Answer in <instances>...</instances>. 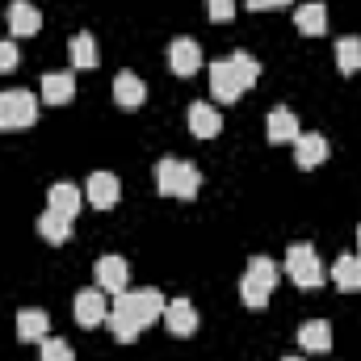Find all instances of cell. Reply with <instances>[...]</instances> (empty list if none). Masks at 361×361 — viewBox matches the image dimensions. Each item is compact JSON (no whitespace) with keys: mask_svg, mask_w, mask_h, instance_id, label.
<instances>
[{"mask_svg":"<svg viewBox=\"0 0 361 361\" xmlns=\"http://www.w3.org/2000/svg\"><path fill=\"white\" fill-rule=\"evenodd\" d=\"M156 189L164 193V197H197V189H202V173H197V164H189V160H160L156 164Z\"/></svg>","mask_w":361,"mask_h":361,"instance_id":"6da1fadb","label":"cell"},{"mask_svg":"<svg viewBox=\"0 0 361 361\" xmlns=\"http://www.w3.org/2000/svg\"><path fill=\"white\" fill-rule=\"evenodd\" d=\"M273 286H277V265H273L269 257H252L248 269H244V277H240V298H244L252 311H261V307H269Z\"/></svg>","mask_w":361,"mask_h":361,"instance_id":"7a4b0ae2","label":"cell"},{"mask_svg":"<svg viewBox=\"0 0 361 361\" xmlns=\"http://www.w3.org/2000/svg\"><path fill=\"white\" fill-rule=\"evenodd\" d=\"M286 273L302 290H319L324 286V265H319V252L311 244H290L286 248Z\"/></svg>","mask_w":361,"mask_h":361,"instance_id":"3957f363","label":"cell"},{"mask_svg":"<svg viewBox=\"0 0 361 361\" xmlns=\"http://www.w3.org/2000/svg\"><path fill=\"white\" fill-rule=\"evenodd\" d=\"M34 122H38V97L34 92H0V130H25Z\"/></svg>","mask_w":361,"mask_h":361,"instance_id":"277c9868","label":"cell"},{"mask_svg":"<svg viewBox=\"0 0 361 361\" xmlns=\"http://www.w3.org/2000/svg\"><path fill=\"white\" fill-rule=\"evenodd\" d=\"M114 302H122V307L139 319V328L164 319V307H169V298H164L160 290H122V294H114Z\"/></svg>","mask_w":361,"mask_h":361,"instance_id":"5b68a950","label":"cell"},{"mask_svg":"<svg viewBox=\"0 0 361 361\" xmlns=\"http://www.w3.org/2000/svg\"><path fill=\"white\" fill-rule=\"evenodd\" d=\"M72 311H76V324H80V328H97V324H105V315H109L105 290H101V286L80 290V294H76V302H72Z\"/></svg>","mask_w":361,"mask_h":361,"instance_id":"8992f818","label":"cell"},{"mask_svg":"<svg viewBox=\"0 0 361 361\" xmlns=\"http://www.w3.org/2000/svg\"><path fill=\"white\" fill-rule=\"evenodd\" d=\"M118 197H122V180L114 177V173H92L89 185H85V202L97 206V210H114Z\"/></svg>","mask_w":361,"mask_h":361,"instance_id":"52a82bcc","label":"cell"},{"mask_svg":"<svg viewBox=\"0 0 361 361\" xmlns=\"http://www.w3.org/2000/svg\"><path fill=\"white\" fill-rule=\"evenodd\" d=\"M210 92H214L219 105H231V101L244 97V85H240V76L231 72L227 59H214V63H210Z\"/></svg>","mask_w":361,"mask_h":361,"instance_id":"ba28073f","label":"cell"},{"mask_svg":"<svg viewBox=\"0 0 361 361\" xmlns=\"http://www.w3.org/2000/svg\"><path fill=\"white\" fill-rule=\"evenodd\" d=\"M92 277H97V286H101L105 294H122L126 281H130V265H126L122 257H101L97 269H92Z\"/></svg>","mask_w":361,"mask_h":361,"instance_id":"9c48e42d","label":"cell"},{"mask_svg":"<svg viewBox=\"0 0 361 361\" xmlns=\"http://www.w3.org/2000/svg\"><path fill=\"white\" fill-rule=\"evenodd\" d=\"M4 17H8V30H13V38H30V34H38V30H42V13H38L30 0H13Z\"/></svg>","mask_w":361,"mask_h":361,"instance_id":"30bf717a","label":"cell"},{"mask_svg":"<svg viewBox=\"0 0 361 361\" xmlns=\"http://www.w3.org/2000/svg\"><path fill=\"white\" fill-rule=\"evenodd\" d=\"M265 135H269V143H294V139L302 135V130H298V114L286 109V105H273L269 122H265Z\"/></svg>","mask_w":361,"mask_h":361,"instance_id":"8fae6325","label":"cell"},{"mask_svg":"<svg viewBox=\"0 0 361 361\" xmlns=\"http://www.w3.org/2000/svg\"><path fill=\"white\" fill-rule=\"evenodd\" d=\"M169 68H173L177 76H193V72L202 68V47H197L193 38H173V47H169Z\"/></svg>","mask_w":361,"mask_h":361,"instance_id":"7c38bea8","label":"cell"},{"mask_svg":"<svg viewBox=\"0 0 361 361\" xmlns=\"http://www.w3.org/2000/svg\"><path fill=\"white\" fill-rule=\"evenodd\" d=\"M164 324H169L173 336H193V332H197V307H193L189 298H173V302L164 307Z\"/></svg>","mask_w":361,"mask_h":361,"instance_id":"4fadbf2b","label":"cell"},{"mask_svg":"<svg viewBox=\"0 0 361 361\" xmlns=\"http://www.w3.org/2000/svg\"><path fill=\"white\" fill-rule=\"evenodd\" d=\"M189 130H193L197 139H214V135L223 130V114H219L210 101H193V105H189Z\"/></svg>","mask_w":361,"mask_h":361,"instance_id":"5bb4252c","label":"cell"},{"mask_svg":"<svg viewBox=\"0 0 361 361\" xmlns=\"http://www.w3.org/2000/svg\"><path fill=\"white\" fill-rule=\"evenodd\" d=\"M114 101H118L122 109H139V105L147 101V85H143L135 72H118V76H114Z\"/></svg>","mask_w":361,"mask_h":361,"instance_id":"9a60e30c","label":"cell"},{"mask_svg":"<svg viewBox=\"0 0 361 361\" xmlns=\"http://www.w3.org/2000/svg\"><path fill=\"white\" fill-rule=\"evenodd\" d=\"M72 97H76V80H72V72H51V76H42L38 101H47V105H68Z\"/></svg>","mask_w":361,"mask_h":361,"instance_id":"2e32d148","label":"cell"},{"mask_svg":"<svg viewBox=\"0 0 361 361\" xmlns=\"http://www.w3.org/2000/svg\"><path fill=\"white\" fill-rule=\"evenodd\" d=\"M328 160V139L324 135H298L294 139V164L298 169H315Z\"/></svg>","mask_w":361,"mask_h":361,"instance_id":"e0dca14e","label":"cell"},{"mask_svg":"<svg viewBox=\"0 0 361 361\" xmlns=\"http://www.w3.org/2000/svg\"><path fill=\"white\" fill-rule=\"evenodd\" d=\"M298 345L307 353H332V324L328 319H311L298 328Z\"/></svg>","mask_w":361,"mask_h":361,"instance_id":"ac0fdd59","label":"cell"},{"mask_svg":"<svg viewBox=\"0 0 361 361\" xmlns=\"http://www.w3.org/2000/svg\"><path fill=\"white\" fill-rule=\"evenodd\" d=\"M294 25H298V34H307V38H319L324 30H328V4H298V13H294Z\"/></svg>","mask_w":361,"mask_h":361,"instance_id":"d6986e66","label":"cell"},{"mask_svg":"<svg viewBox=\"0 0 361 361\" xmlns=\"http://www.w3.org/2000/svg\"><path fill=\"white\" fill-rule=\"evenodd\" d=\"M47 206H51L55 214H63V219H76V214H80V206H85V197H80V189H76V185H68V180H59V185L51 189V197H47Z\"/></svg>","mask_w":361,"mask_h":361,"instance_id":"ffe728a7","label":"cell"},{"mask_svg":"<svg viewBox=\"0 0 361 361\" xmlns=\"http://www.w3.org/2000/svg\"><path fill=\"white\" fill-rule=\"evenodd\" d=\"M47 332H51V315H47V311L25 307V311L17 315V336H21V341H47Z\"/></svg>","mask_w":361,"mask_h":361,"instance_id":"44dd1931","label":"cell"},{"mask_svg":"<svg viewBox=\"0 0 361 361\" xmlns=\"http://www.w3.org/2000/svg\"><path fill=\"white\" fill-rule=\"evenodd\" d=\"M105 324H109V332H114V341H122V345H130V341H135V336L143 332V328H139V319H135V315H130V311H126L122 302H114V307H109V315H105Z\"/></svg>","mask_w":361,"mask_h":361,"instance_id":"7402d4cb","label":"cell"},{"mask_svg":"<svg viewBox=\"0 0 361 361\" xmlns=\"http://www.w3.org/2000/svg\"><path fill=\"white\" fill-rule=\"evenodd\" d=\"M38 235H42L47 244H68V235H72V219H63V214H55V210L47 206V214H38Z\"/></svg>","mask_w":361,"mask_h":361,"instance_id":"603a6c76","label":"cell"},{"mask_svg":"<svg viewBox=\"0 0 361 361\" xmlns=\"http://www.w3.org/2000/svg\"><path fill=\"white\" fill-rule=\"evenodd\" d=\"M68 55H72V63H76V68H85V72L101 63V55H97V38H92V34H85V30H80V34H72Z\"/></svg>","mask_w":361,"mask_h":361,"instance_id":"cb8c5ba5","label":"cell"},{"mask_svg":"<svg viewBox=\"0 0 361 361\" xmlns=\"http://www.w3.org/2000/svg\"><path fill=\"white\" fill-rule=\"evenodd\" d=\"M336 68H341L345 76H357L361 72V38L357 34H349V38L336 42Z\"/></svg>","mask_w":361,"mask_h":361,"instance_id":"d4e9b609","label":"cell"},{"mask_svg":"<svg viewBox=\"0 0 361 361\" xmlns=\"http://www.w3.org/2000/svg\"><path fill=\"white\" fill-rule=\"evenodd\" d=\"M227 63H231V72L240 76L244 92H248L252 85H257V80H261V59H257V55H248V51H235V55H231Z\"/></svg>","mask_w":361,"mask_h":361,"instance_id":"484cf974","label":"cell"},{"mask_svg":"<svg viewBox=\"0 0 361 361\" xmlns=\"http://www.w3.org/2000/svg\"><path fill=\"white\" fill-rule=\"evenodd\" d=\"M332 281L349 294V290H361V257H341L332 265Z\"/></svg>","mask_w":361,"mask_h":361,"instance_id":"4316f807","label":"cell"},{"mask_svg":"<svg viewBox=\"0 0 361 361\" xmlns=\"http://www.w3.org/2000/svg\"><path fill=\"white\" fill-rule=\"evenodd\" d=\"M42 361H76L72 357V349H68V341H42Z\"/></svg>","mask_w":361,"mask_h":361,"instance_id":"83f0119b","label":"cell"},{"mask_svg":"<svg viewBox=\"0 0 361 361\" xmlns=\"http://www.w3.org/2000/svg\"><path fill=\"white\" fill-rule=\"evenodd\" d=\"M206 8H210V21H219V25H227L235 17V0H206Z\"/></svg>","mask_w":361,"mask_h":361,"instance_id":"f1b7e54d","label":"cell"},{"mask_svg":"<svg viewBox=\"0 0 361 361\" xmlns=\"http://www.w3.org/2000/svg\"><path fill=\"white\" fill-rule=\"evenodd\" d=\"M17 63H21V51H17L13 42H0V76H4V72H13Z\"/></svg>","mask_w":361,"mask_h":361,"instance_id":"f546056e","label":"cell"},{"mask_svg":"<svg viewBox=\"0 0 361 361\" xmlns=\"http://www.w3.org/2000/svg\"><path fill=\"white\" fill-rule=\"evenodd\" d=\"M244 4H248V8H252V13H257V8H273L269 0H244Z\"/></svg>","mask_w":361,"mask_h":361,"instance_id":"4dcf8cb0","label":"cell"},{"mask_svg":"<svg viewBox=\"0 0 361 361\" xmlns=\"http://www.w3.org/2000/svg\"><path fill=\"white\" fill-rule=\"evenodd\" d=\"M269 4H294V0H269Z\"/></svg>","mask_w":361,"mask_h":361,"instance_id":"1f68e13d","label":"cell"},{"mask_svg":"<svg viewBox=\"0 0 361 361\" xmlns=\"http://www.w3.org/2000/svg\"><path fill=\"white\" fill-rule=\"evenodd\" d=\"M357 248H361V227H357ZM357 257H361V252H357Z\"/></svg>","mask_w":361,"mask_h":361,"instance_id":"d6a6232c","label":"cell"},{"mask_svg":"<svg viewBox=\"0 0 361 361\" xmlns=\"http://www.w3.org/2000/svg\"><path fill=\"white\" fill-rule=\"evenodd\" d=\"M281 361H302V357H281Z\"/></svg>","mask_w":361,"mask_h":361,"instance_id":"836d02e7","label":"cell"}]
</instances>
